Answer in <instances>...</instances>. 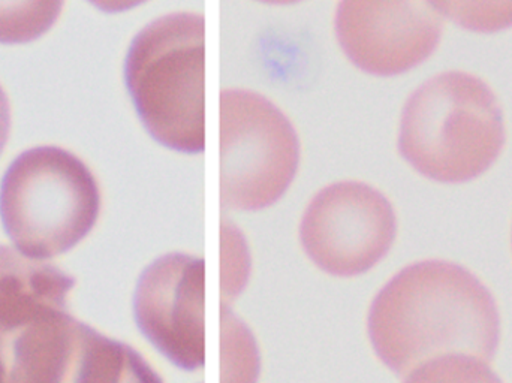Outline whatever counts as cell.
<instances>
[{"label": "cell", "instance_id": "obj_1", "mask_svg": "<svg viewBox=\"0 0 512 383\" xmlns=\"http://www.w3.org/2000/svg\"><path fill=\"white\" fill-rule=\"evenodd\" d=\"M367 327L376 355L405 378L439 358L492 360L501 340L489 289L471 271L439 259L399 271L373 300Z\"/></svg>", "mask_w": 512, "mask_h": 383}, {"label": "cell", "instance_id": "obj_2", "mask_svg": "<svg viewBox=\"0 0 512 383\" xmlns=\"http://www.w3.org/2000/svg\"><path fill=\"white\" fill-rule=\"evenodd\" d=\"M505 143L493 90L468 72H442L421 84L400 119L399 150L424 176L466 182L492 167Z\"/></svg>", "mask_w": 512, "mask_h": 383}, {"label": "cell", "instance_id": "obj_3", "mask_svg": "<svg viewBox=\"0 0 512 383\" xmlns=\"http://www.w3.org/2000/svg\"><path fill=\"white\" fill-rule=\"evenodd\" d=\"M206 18L162 15L138 32L125 77L135 108L155 140L183 153L206 147Z\"/></svg>", "mask_w": 512, "mask_h": 383}, {"label": "cell", "instance_id": "obj_4", "mask_svg": "<svg viewBox=\"0 0 512 383\" xmlns=\"http://www.w3.org/2000/svg\"><path fill=\"white\" fill-rule=\"evenodd\" d=\"M101 193L89 168L66 150L38 147L15 159L0 188V216L15 249L48 259L95 226Z\"/></svg>", "mask_w": 512, "mask_h": 383}, {"label": "cell", "instance_id": "obj_5", "mask_svg": "<svg viewBox=\"0 0 512 383\" xmlns=\"http://www.w3.org/2000/svg\"><path fill=\"white\" fill-rule=\"evenodd\" d=\"M221 201L234 210L274 204L300 164L291 120L270 99L248 89L221 93Z\"/></svg>", "mask_w": 512, "mask_h": 383}, {"label": "cell", "instance_id": "obj_6", "mask_svg": "<svg viewBox=\"0 0 512 383\" xmlns=\"http://www.w3.org/2000/svg\"><path fill=\"white\" fill-rule=\"evenodd\" d=\"M396 232L391 202L357 180L321 189L300 223L304 252L316 267L337 277L358 276L375 267L393 246Z\"/></svg>", "mask_w": 512, "mask_h": 383}, {"label": "cell", "instance_id": "obj_7", "mask_svg": "<svg viewBox=\"0 0 512 383\" xmlns=\"http://www.w3.org/2000/svg\"><path fill=\"white\" fill-rule=\"evenodd\" d=\"M206 262L188 253H167L141 274L135 292L138 327L180 369L206 363Z\"/></svg>", "mask_w": 512, "mask_h": 383}, {"label": "cell", "instance_id": "obj_8", "mask_svg": "<svg viewBox=\"0 0 512 383\" xmlns=\"http://www.w3.org/2000/svg\"><path fill=\"white\" fill-rule=\"evenodd\" d=\"M334 30L358 68L396 75L414 68L438 47L442 14L424 0H345L337 6Z\"/></svg>", "mask_w": 512, "mask_h": 383}, {"label": "cell", "instance_id": "obj_9", "mask_svg": "<svg viewBox=\"0 0 512 383\" xmlns=\"http://www.w3.org/2000/svg\"><path fill=\"white\" fill-rule=\"evenodd\" d=\"M74 280L53 265L0 246V330L60 312Z\"/></svg>", "mask_w": 512, "mask_h": 383}, {"label": "cell", "instance_id": "obj_10", "mask_svg": "<svg viewBox=\"0 0 512 383\" xmlns=\"http://www.w3.org/2000/svg\"><path fill=\"white\" fill-rule=\"evenodd\" d=\"M222 370L224 383H255L259 372V355L249 328L221 306Z\"/></svg>", "mask_w": 512, "mask_h": 383}, {"label": "cell", "instance_id": "obj_11", "mask_svg": "<svg viewBox=\"0 0 512 383\" xmlns=\"http://www.w3.org/2000/svg\"><path fill=\"white\" fill-rule=\"evenodd\" d=\"M62 2H0V42H26L50 29Z\"/></svg>", "mask_w": 512, "mask_h": 383}, {"label": "cell", "instance_id": "obj_12", "mask_svg": "<svg viewBox=\"0 0 512 383\" xmlns=\"http://www.w3.org/2000/svg\"><path fill=\"white\" fill-rule=\"evenodd\" d=\"M251 250L243 232L233 222H221L222 304L234 300L248 285L251 276Z\"/></svg>", "mask_w": 512, "mask_h": 383}, {"label": "cell", "instance_id": "obj_13", "mask_svg": "<svg viewBox=\"0 0 512 383\" xmlns=\"http://www.w3.org/2000/svg\"><path fill=\"white\" fill-rule=\"evenodd\" d=\"M405 383H504L487 361L472 357H444L430 361L406 376Z\"/></svg>", "mask_w": 512, "mask_h": 383}, {"label": "cell", "instance_id": "obj_14", "mask_svg": "<svg viewBox=\"0 0 512 383\" xmlns=\"http://www.w3.org/2000/svg\"><path fill=\"white\" fill-rule=\"evenodd\" d=\"M442 15L453 18L469 29L492 32L512 24V0L510 2H433Z\"/></svg>", "mask_w": 512, "mask_h": 383}, {"label": "cell", "instance_id": "obj_15", "mask_svg": "<svg viewBox=\"0 0 512 383\" xmlns=\"http://www.w3.org/2000/svg\"><path fill=\"white\" fill-rule=\"evenodd\" d=\"M9 128H11V111H9L8 98L0 87V153L8 140Z\"/></svg>", "mask_w": 512, "mask_h": 383}]
</instances>
